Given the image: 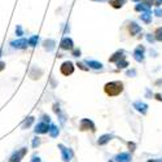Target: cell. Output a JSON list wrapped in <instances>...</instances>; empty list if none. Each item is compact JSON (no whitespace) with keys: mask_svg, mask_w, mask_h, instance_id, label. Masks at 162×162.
Returning <instances> with one entry per match:
<instances>
[{"mask_svg":"<svg viewBox=\"0 0 162 162\" xmlns=\"http://www.w3.org/2000/svg\"><path fill=\"white\" fill-rule=\"evenodd\" d=\"M104 91H105V94L108 96H110V97L118 96L122 91H123V83L118 82V80H116V82H109L105 85Z\"/></svg>","mask_w":162,"mask_h":162,"instance_id":"1","label":"cell"},{"mask_svg":"<svg viewBox=\"0 0 162 162\" xmlns=\"http://www.w3.org/2000/svg\"><path fill=\"white\" fill-rule=\"evenodd\" d=\"M26 153H27V148H21L20 151L14 152L13 154L11 156L9 162H21V160H22V158L25 157Z\"/></svg>","mask_w":162,"mask_h":162,"instance_id":"2","label":"cell"},{"mask_svg":"<svg viewBox=\"0 0 162 162\" xmlns=\"http://www.w3.org/2000/svg\"><path fill=\"white\" fill-rule=\"evenodd\" d=\"M60 71H61L64 75H70V74H73V71H74L73 64H71L70 61H65L64 64L61 65V68H60Z\"/></svg>","mask_w":162,"mask_h":162,"instance_id":"3","label":"cell"},{"mask_svg":"<svg viewBox=\"0 0 162 162\" xmlns=\"http://www.w3.org/2000/svg\"><path fill=\"white\" fill-rule=\"evenodd\" d=\"M58 148L61 149V153H62V160H64L65 162H69L73 158V151L71 149H69V148H65L62 144H60L58 145Z\"/></svg>","mask_w":162,"mask_h":162,"instance_id":"4","label":"cell"},{"mask_svg":"<svg viewBox=\"0 0 162 162\" xmlns=\"http://www.w3.org/2000/svg\"><path fill=\"white\" fill-rule=\"evenodd\" d=\"M79 128H80L82 131H86V130L95 131V130H96L94 122L89 121V119H87V118H85V119H82V121H80V126H79Z\"/></svg>","mask_w":162,"mask_h":162,"instance_id":"5","label":"cell"},{"mask_svg":"<svg viewBox=\"0 0 162 162\" xmlns=\"http://www.w3.org/2000/svg\"><path fill=\"white\" fill-rule=\"evenodd\" d=\"M49 131V126L46 122H40L35 127V134H47Z\"/></svg>","mask_w":162,"mask_h":162,"instance_id":"6","label":"cell"},{"mask_svg":"<svg viewBox=\"0 0 162 162\" xmlns=\"http://www.w3.org/2000/svg\"><path fill=\"white\" fill-rule=\"evenodd\" d=\"M27 40L26 39H18V40H14L11 43V46L13 48H17V49H23V48L27 47Z\"/></svg>","mask_w":162,"mask_h":162,"instance_id":"7","label":"cell"},{"mask_svg":"<svg viewBox=\"0 0 162 162\" xmlns=\"http://www.w3.org/2000/svg\"><path fill=\"white\" fill-rule=\"evenodd\" d=\"M73 40H71L70 38H64L61 40V43H60V47L62 48V49H66V51H69V49H73Z\"/></svg>","mask_w":162,"mask_h":162,"instance_id":"8","label":"cell"},{"mask_svg":"<svg viewBox=\"0 0 162 162\" xmlns=\"http://www.w3.org/2000/svg\"><path fill=\"white\" fill-rule=\"evenodd\" d=\"M143 52H144V47H137L134 52V57L136 61H143Z\"/></svg>","mask_w":162,"mask_h":162,"instance_id":"9","label":"cell"},{"mask_svg":"<svg viewBox=\"0 0 162 162\" xmlns=\"http://www.w3.org/2000/svg\"><path fill=\"white\" fill-rule=\"evenodd\" d=\"M116 161L117 162H130L131 161V157L128 153H121L116 157Z\"/></svg>","mask_w":162,"mask_h":162,"instance_id":"10","label":"cell"},{"mask_svg":"<svg viewBox=\"0 0 162 162\" xmlns=\"http://www.w3.org/2000/svg\"><path fill=\"white\" fill-rule=\"evenodd\" d=\"M128 30H130V34L131 35H135V34H137V32L142 30V27H140L139 25H136L135 22H131L130 26H128Z\"/></svg>","mask_w":162,"mask_h":162,"instance_id":"11","label":"cell"},{"mask_svg":"<svg viewBox=\"0 0 162 162\" xmlns=\"http://www.w3.org/2000/svg\"><path fill=\"white\" fill-rule=\"evenodd\" d=\"M119 58H123V51H118V52H116L114 55L109 58V61L110 62H117Z\"/></svg>","mask_w":162,"mask_h":162,"instance_id":"12","label":"cell"},{"mask_svg":"<svg viewBox=\"0 0 162 162\" xmlns=\"http://www.w3.org/2000/svg\"><path fill=\"white\" fill-rule=\"evenodd\" d=\"M43 46L44 48H46L47 51H53V48H55V40H52V39H49V40H44V43H43Z\"/></svg>","mask_w":162,"mask_h":162,"instance_id":"13","label":"cell"},{"mask_svg":"<svg viewBox=\"0 0 162 162\" xmlns=\"http://www.w3.org/2000/svg\"><path fill=\"white\" fill-rule=\"evenodd\" d=\"M110 139H112V135H108V134L106 135H103V136L97 140V144H99V145H104V144H106Z\"/></svg>","mask_w":162,"mask_h":162,"instance_id":"14","label":"cell"},{"mask_svg":"<svg viewBox=\"0 0 162 162\" xmlns=\"http://www.w3.org/2000/svg\"><path fill=\"white\" fill-rule=\"evenodd\" d=\"M134 106L136 108L139 112H142L143 114H145V113H147V108H148V106H147V105L144 104V103H135Z\"/></svg>","mask_w":162,"mask_h":162,"instance_id":"15","label":"cell"},{"mask_svg":"<svg viewBox=\"0 0 162 162\" xmlns=\"http://www.w3.org/2000/svg\"><path fill=\"white\" fill-rule=\"evenodd\" d=\"M123 4H125V0H110V5L113 8H116V9L121 8Z\"/></svg>","mask_w":162,"mask_h":162,"instance_id":"16","label":"cell"},{"mask_svg":"<svg viewBox=\"0 0 162 162\" xmlns=\"http://www.w3.org/2000/svg\"><path fill=\"white\" fill-rule=\"evenodd\" d=\"M140 18H142L145 23H149L152 21V14L149 13V12H145V13H143L142 16H140Z\"/></svg>","mask_w":162,"mask_h":162,"instance_id":"17","label":"cell"},{"mask_svg":"<svg viewBox=\"0 0 162 162\" xmlns=\"http://www.w3.org/2000/svg\"><path fill=\"white\" fill-rule=\"evenodd\" d=\"M48 132L51 134V136H52V137H56L58 135V128L56 127L55 125H51L49 126V131H48Z\"/></svg>","mask_w":162,"mask_h":162,"instance_id":"18","label":"cell"},{"mask_svg":"<svg viewBox=\"0 0 162 162\" xmlns=\"http://www.w3.org/2000/svg\"><path fill=\"white\" fill-rule=\"evenodd\" d=\"M87 64H88V66L92 68V69H101L103 68V65H101L100 62H96V61H89V60H87Z\"/></svg>","mask_w":162,"mask_h":162,"instance_id":"19","label":"cell"},{"mask_svg":"<svg viewBox=\"0 0 162 162\" xmlns=\"http://www.w3.org/2000/svg\"><path fill=\"white\" fill-rule=\"evenodd\" d=\"M38 42H39V37H38V35H34V37H31V38L29 39L27 43H29V46H30V47H35V46H37Z\"/></svg>","mask_w":162,"mask_h":162,"instance_id":"20","label":"cell"},{"mask_svg":"<svg viewBox=\"0 0 162 162\" xmlns=\"http://www.w3.org/2000/svg\"><path fill=\"white\" fill-rule=\"evenodd\" d=\"M154 37H156L157 40L162 42V27H158L157 30H156V31H154Z\"/></svg>","mask_w":162,"mask_h":162,"instance_id":"21","label":"cell"},{"mask_svg":"<svg viewBox=\"0 0 162 162\" xmlns=\"http://www.w3.org/2000/svg\"><path fill=\"white\" fill-rule=\"evenodd\" d=\"M117 65H118V69H125L128 66V62L126 61L125 58H122V61H118L117 62Z\"/></svg>","mask_w":162,"mask_h":162,"instance_id":"22","label":"cell"},{"mask_svg":"<svg viewBox=\"0 0 162 162\" xmlns=\"http://www.w3.org/2000/svg\"><path fill=\"white\" fill-rule=\"evenodd\" d=\"M32 122H34V117H29V119H26L25 123H23V128L30 127V126L32 125Z\"/></svg>","mask_w":162,"mask_h":162,"instance_id":"23","label":"cell"},{"mask_svg":"<svg viewBox=\"0 0 162 162\" xmlns=\"http://www.w3.org/2000/svg\"><path fill=\"white\" fill-rule=\"evenodd\" d=\"M16 34L18 35V37H22L23 35V31H22V27H21V26H17L16 27Z\"/></svg>","mask_w":162,"mask_h":162,"instance_id":"24","label":"cell"},{"mask_svg":"<svg viewBox=\"0 0 162 162\" xmlns=\"http://www.w3.org/2000/svg\"><path fill=\"white\" fill-rule=\"evenodd\" d=\"M39 144H40V140H39V137H35V139L32 140V147H34V148H37Z\"/></svg>","mask_w":162,"mask_h":162,"instance_id":"25","label":"cell"},{"mask_svg":"<svg viewBox=\"0 0 162 162\" xmlns=\"http://www.w3.org/2000/svg\"><path fill=\"white\" fill-rule=\"evenodd\" d=\"M79 55H80V51H79V49H74V51H73V56H75V57H78Z\"/></svg>","mask_w":162,"mask_h":162,"instance_id":"26","label":"cell"},{"mask_svg":"<svg viewBox=\"0 0 162 162\" xmlns=\"http://www.w3.org/2000/svg\"><path fill=\"white\" fill-rule=\"evenodd\" d=\"M77 66L80 68V69H83V70H88V68H85V65H83V64H79V62L77 64Z\"/></svg>","mask_w":162,"mask_h":162,"instance_id":"27","label":"cell"},{"mask_svg":"<svg viewBox=\"0 0 162 162\" xmlns=\"http://www.w3.org/2000/svg\"><path fill=\"white\" fill-rule=\"evenodd\" d=\"M43 122H46V123H49V117H48V116H43Z\"/></svg>","mask_w":162,"mask_h":162,"instance_id":"28","label":"cell"},{"mask_svg":"<svg viewBox=\"0 0 162 162\" xmlns=\"http://www.w3.org/2000/svg\"><path fill=\"white\" fill-rule=\"evenodd\" d=\"M128 148H130L131 151H135V149H134L135 148V144L134 143H128Z\"/></svg>","mask_w":162,"mask_h":162,"instance_id":"29","label":"cell"},{"mask_svg":"<svg viewBox=\"0 0 162 162\" xmlns=\"http://www.w3.org/2000/svg\"><path fill=\"white\" fill-rule=\"evenodd\" d=\"M156 14H157L158 17H162V11L161 9H156Z\"/></svg>","mask_w":162,"mask_h":162,"instance_id":"30","label":"cell"},{"mask_svg":"<svg viewBox=\"0 0 162 162\" xmlns=\"http://www.w3.org/2000/svg\"><path fill=\"white\" fill-rule=\"evenodd\" d=\"M4 68H5V64H4L3 61H0V71L4 70Z\"/></svg>","mask_w":162,"mask_h":162,"instance_id":"31","label":"cell"},{"mask_svg":"<svg viewBox=\"0 0 162 162\" xmlns=\"http://www.w3.org/2000/svg\"><path fill=\"white\" fill-rule=\"evenodd\" d=\"M31 162H40V158H39V157H32Z\"/></svg>","mask_w":162,"mask_h":162,"instance_id":"32","label":"cell"}]
</instances>
